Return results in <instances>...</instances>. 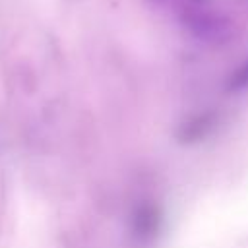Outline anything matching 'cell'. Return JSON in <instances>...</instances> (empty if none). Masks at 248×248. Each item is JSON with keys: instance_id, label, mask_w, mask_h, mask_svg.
I'll return each mask as SVG.
<instances>
[]
</instances>
